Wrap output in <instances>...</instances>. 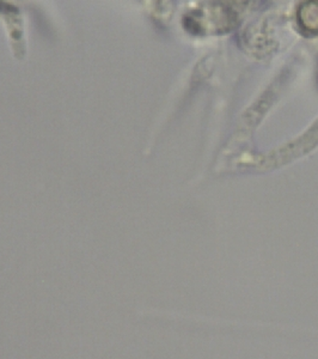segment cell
<instances>
[{
	"label": "cell",
	"instance_id": "1",
	"mask_svg": "<svg viewBox=\"0 0 318 359\" xmlns=\"http://www.w3.org/2000/svg\"><path fill=\"white\" fill-rule=\"evenodd\" d=\"M298 18L306 30L318 32V0H309L298 13Z\"/></svg>",
	"mask_w": 318,
	"mask_h": 359
}]
</instances>
